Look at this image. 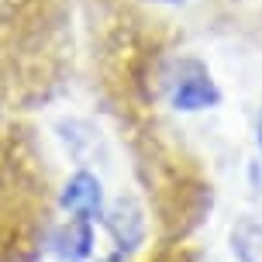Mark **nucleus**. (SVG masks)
<instances>
[{"mask_svg":"<svg viewBox=\"0 0 262 262\" xmlns=\"http://www.w3.org/2000/svg\"><path fill=\"white\" fill-rule=\"evenodd\" d=\"M231 249L242 262H262V228L255 221H242L231 235Z\"/></svg>","mask_w":262,"mask_h":262,"instance_id":"39448f33","label":"nucleus"},{"mask_svg":"<svg viewBox=\"0 0 262 262\" xmlns=\"http://www.w3.org/2000/svg\"><path fill=\"white\" fill-rule=\"evenodd\" d=\"M162 4H180V0H162Z\"/></svg>","mask_w":262,"mask_h":262,"instance_id":"0eeeda50","label":"nucleus"},{"mask_svg":"<svg viewBox=\"0 0 262 262\" xmlns=\"http://www.w3.org/2000/svg\"><path fill=\"white\" fill-rule=\"evenodd\" d=\"M221 100V90L214 86L207 69H200L196 62H186L183 73L169 83V104L183 114H193V111H207Z\"/></svg>","mask_w":262,"mask_h":262,"instance_id":"f257e3e1","label":"nucleus"},{"mask_svg":"<svg viewBox=\"0 0 262 262\" xmlns=\"http://www.w3.org/2000/svg\"><path fill=\"white\" fill-rule=\"evenodd\" d=\"M259 148H262V118H259Z\"/></svg>","mask_w":262,"mask_h":262,"instance_id":"423d86ee","label":"nucleus"},{"mask_svg":"<svg viewBox=\"0 0 262 262\" xmlns=\"http://www.w3.org/2000/svg\"><path fill=\"white\" fill-rule=\"evenodd\" d=\"M52 249L62 262H83L93 252V221L86 217H69V221L55 231Z\"/></svg>","mask_w":262,"mask_h":262,"instance_id":"20e7f679","label":"nucleus"},{"mask_svg":"<svg viewBox=\"0 0 262 262\" xmlns=\"http://www.w3.org/2000/svg\"><path fill=\"white\" fill-rule=\"evenodd\" d=\"M104 224H107V231H111V238H114V249L118 252H131L135 245H142L145 217L131 200H118L111 207V214H104Z\"/></svg>","mask_w":262,"mask_h":262,"instance_id":"7ed1b4c3","label":"nucleus"},{"mask_svg":"<svg viewBox=\"0 0 262 262\" xmlns=\"http://www.w3.org/2000/svg\"><path fill=\"white\" fill-rule=\"evenodd\" d=\"M62 210H69L73 217H86V221H104V186L93 172L79 169L66 180L62 193H59Z\"/></svg>","mask_w":262,"mask_h":262,"instance_id":"f03ea898","label":"nucleus"}]
</instances>
